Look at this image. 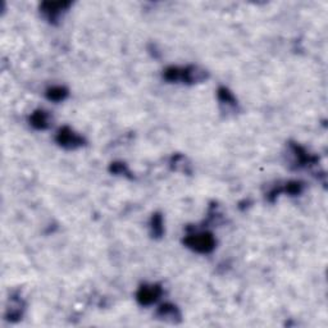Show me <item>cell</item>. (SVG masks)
Wrapping results in <instances>:
<instances>
[{
	"instance_id": "277c9868",
	"label": "cell",
	"mask_w": 328,
	"mask_h": 328,
	"mask_svg": "<svg viewBox=\"0 0 328 328\" xmlns=\"http://www.w3.org/2000/svg\"><path fill=\"white\" fill-rule=\"evenodd\" d=\"M162 295V289L158 285H145V286L140 287L137 291V301L141 305H150L159 299Z\"/></svg>"
},
{
	"instance_id": "30bf717a",
	"label": "cell",
	"mask_w": 328,
	"mask_h": 328,
	"mask_svg": "<svg viewBox=\"0 0 328 328\" xmlns=\"http://www.w3.org/2000/svg\"><path fill=\"white\" fill-rule=\"evenodd\" d=\"M218 98H219V102L222 103V104H227V106L229 107L237 106L235 97H233L226 88H219V90H218Z\"/></svg>"
},
{
	"instance_id": "8992f818",
	"label": "cell",
	"mask_w": 328,
	"mask_h": 328,
	"mask_svg": "<svg viewBox=\"0 0 328 328\" xmlns=\"http://www.w3.org/2000/svg\"><path fill=\"white\" fill-rule=\"evenodd\" d=\"M30 122L35 128L45 129L50 126V117L46 111L36 110L33 111L32 115L30 117Z\"/></svg>"
},
{
	"instance_id": "3957f363",
	"label": "cell",
	"mask_w": 328,
	"mask_h": 328,
	"mask_svg": "<svg viewBox=\"0 0 328 328\" xmlns=\"http://www.w3.org/2000/svg\"><path fill=\"white\" fill-rule=\"evenodd\" d=\"M57 142L66 149H77L84 145V139L81 136L73 132L70 127H63L57 133Z\"/></svg>"
},
{
	"instance_id": "ba28073f",
	"label": "cell",
	"mask_w": 328,
	"mask_h": 328,
	"mask_svg": "<svg viewBox=\"0 0 328 328\" xmlns=\"http://www.w3.org/2000/svg\"><path fill=\"white\" fill-rule=\"evenodd\" d=\"M22 309H23V303L21 299L18 298H10V307L8 308V313L6 317L10 321L19 318L22 316Z\"/></svg>"
},
{
	"instance_id": "9c48e42d",
	"label": "cell",
	"mask_w": 328,
	"mask_h": 328,
	"mask_svg": "<svg viewBox=\"0 0 328 328\" xmlns=\"http://www.w3.org/2000/svg\"><path fill=\"white\" fill-rule=\"evenodd\" d=\"M46 97H48L49 100H53V102H62L68 97V90L66 88H62V86H54V88L49 89Z\"/></svg>"
},
{
	"instance_id": "8fae6325",
	"label": "cell",
	"mask_w": 328,
	"mask_h": 328,
	"mask_svg": "<svg viewBox=\"0 0 328 328\" xmlns=\"http://www.w3.org/2000/svg\"><path fill=\"white\" fill-rule=\"evenodd\" d=\"M151 229H153V235L157 237L162 236L163 233V218L160 214H155L151 219Z\"/></svg>"
},
{
	"instance_id": "52a82bcc",
	"label": "cell",
	"mask_w": 328,
	"mask_h": 328,
	"mask_svg": "<svg viewBox=\"0 0 328 328\" xmlns=\"http://www.w3.org/2000/svg\"><path fill=\"white\" fill-rule=\"evenodd\" d=\"M158 317L164 321H169V322H176L180 319V312L177 308L172 304H164L158 310Z\"/></svg>"
},
{
	"instance_id": "5b68a950",
	"label": "cell",
	"mask_w": 328,
	"mask_h": 328,
	"mask_svg": "<svg viewBox=\"0 0 328 328\" xmlns=\"http://www.w3.org/2000/svg\"><path fill=\"white\" fill-rule=\"evenodd\" d=\"M70 3H63V1H48L41 5V12L45 14L49 21H55V19L62 14L66 8H68Z\"/></svg>"
},
{
	"instance_id": "7a4b0ae2",
	"label": "cell",
	"mask_w": 328,
	"mask_h": 328,
	"mask_svg": "<svg viewBox=\"0 0 328 328\" xmlns=\"http://www.w3.org/2000/svg\"><path fill=\"white\" fill-rule=\"evenodd\" d=\"M185 244L198 253H211L216 247V240L211 233H196L187 236Z\"/></svg>"
},
{
	"instance_id": "6da1fadb",
	"label": "cell",
	"mask_w": 328,
	"mask_h": 328,
	"mask_svg": "<svg viewBox=\"0 0 328 328\" xmlns=\"http://www.w3.org/2000/svg\"><path fill=\"white\" fill-rule=\"evenodd\" d=\"M164 77L172 82L182 81L186 84H194V82H199L207 79V72L194 66L186 67V68L171 67L164 72Z\"/></svg>"
},
{
	"instance_id": "7c38bea8",
	"label": "cell",
	"mask_w": 328,
	"mask_h": 328,
	"mask_svg": "<svg viewBox=\"0 0 328 328\" xmlns=\"http://www.w3.org/2000/svg\"><path fill=\"white\" fill-rule=\"evenodd\" d=\"M111 171L114 172V173H128L126 166L122 164V163H114V164L111 166Z\"/></svg>"
}]
</instances>
